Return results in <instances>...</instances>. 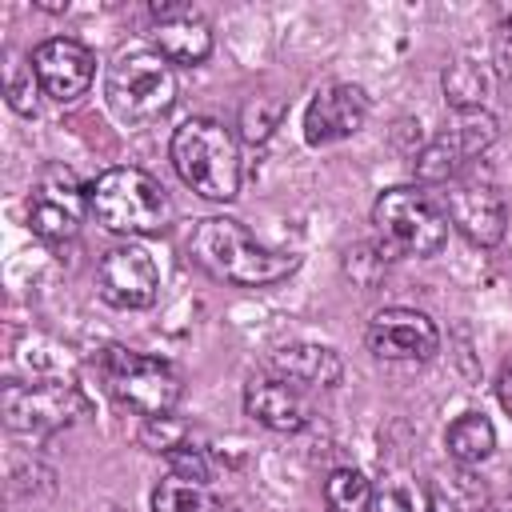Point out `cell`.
I'll use <instances>...</instances> for the list:
<instances>
[{
	"label": "cell",
	"instance_id": "28",
	"mask_svg": "<svg viewBox=\"0 0 512 512\" xmlns=\"http://www.w3.org/2000/svg\"><path fill=\"white\" fill-rule=\"evenodd\" d=\"M484 512H512V500H488Z\"/></svg>",
	"mask_w": 512,
	"mask_h": 512
},
{
	"label": "cell",
	"instance_id": "8",
	"mask_svg": "<svg viewBox=\"0 0 512 512\" xmlns=\"http://www.w3.org/2000/svg\"><path fill=\"white\" fill-rule=\"evenodd\" d=\"M0 408H4V424L12 432L52 436L84 412V396L76 392V384H64V380H32V384L8 380Z\"/></svg>",
	"mask_w": 512,
	"mask_h": 512
},
{
	"label": "cell",
	"instance_id": "7",
	"mask_svg": "<svg viewBox=\"0 0 512 512\" xmlns=\"http://www.w3.org/2000/svg\"><path fill=\"white\" fill-rule=\"evenodd\" d=\"M496 140V116L488 108H456L452 120L416 152V180L424 184H448Z\"/></svg>",
	"mask_w": 512,
	"mask_h": 512
},
{
	"label": "cell",
	"instance_id": "9",
	"mask_svg": "<svg viewBox=\"0 0 512 512\" xmlns=\"http://www.w3.org/2000/svg\"><path fill=\"white\" fill-rule=\"evenodd\" d=\"M444 216L476 248H496L508 232V208L500 188L488 176L468 168L444 184Z\"/></svg>",
	"mask_w": 512,
	"mask_h": 512
},
{
	"label": "cell",
	"instance_id": "24",
	"mask_svg": "<svg viewBox=\"0 0 512 512\" xmlns=\"http://www.w3.org/2000/svg\"><path fill=\"white\" fill-rule=\"evenodd\" d=\"M472 484H476V480H472V476H464V472H460V476H452V480L440 488V504H444L448 512H484V508H488V500H484V492H480V488H476L472 496H464Z\"/></svg>",
	"mask_w": 512,
	"mask_h": 512
},
{
	"label": "cell",
	"instance_id": "5",
	"mask_svg": "<svg viewBox=\"0 0 512 512\" xmlns=\"http://www.w3.org/2000/svg\"><path fill=\"white\" fill-rule=\"evenodd\" d=\"M372 224H376L380 240L404 256H436L448 240L444 208L416 184L384 188L372 204Z\"/></svg>",
	"mask_w": 512,
	"mask_h": 512
},
{
	"label": "cell",
	"instance_id": "17",
	"mask_svg": "<svg viewBox=\"0 0 512 512\" xmlns=\"http://www.w3.org/2000/svg\"><path fill=\"white\" fill-rule=\"evenodd\" d=\"M268 368L296 388H336L344 376V360L328 344H284L268 356Z\"/></svg>",
	"mask_w": 512,
	"mask_h": 512
},
{
	"label": "cell",
	"instance_id": "19",
	"mask_svg": "<svg viewBox=\"0 0 512 512\" xmlns=\"http://www.w3.org/2000/svg\"><path fill=\"white\" fill-rule=\"evenodd\" d=\"M152 512H212V492L200 480H184L168 472L152 488Z\"/></svg>",
	"mask_w": 512,
	"mask_h": 512
},
{
	"label": "cell",
	"instance_id": "12",
	"mask_svg": "<svg viewBox=\"0 0 512 512\" xmlns=\"http://www.w3.org/2000/svg\"><path fill=\"white\" fill-rule=\"evenodd\" d=\"M32 72H36V84L44 88L48 100L76 104L92 88L96 56L72 36H52V40L32 48Z\"/></svg>",
	"mask_w": 512,
	"mask_h": 512
},
{
	"label": "cell",
	"instance_id": "29",
	"mask_svg": "<svg viewBox=\"0 0 512 512\" xmlns=\"http://www.w3.org/2000/svg\"><path fill=\"white\" fill-rule=\"evenodd\" d=\"M504 24H508V28H512V8H508V12H504Z\"/></svg>",
	"mask_w": 512,
	"mask_h": 512
},
{
	"label": "cell",
	"instance_id": "27",
	"mask_svg": "<svg viewBox=\"0 0 512 512\" xmlns=\"http://www.w3.org/2000/svg\"><path fill=\"white\" fill-rule=\"evenodd\" d=\"M260 108H264L260 100L244 108V136H248V140H264V136L272 132V124H276V116H264Z\"/></svg>",
	"mask_w": 512,
	"mask_h": 512
},
{
	"label": "cell",
	"instance_id": "25",
	"mask_svg": "<svg viewBox=\"0 0 512 512\" xmlns=\"http://www.w3.org/2000/svg\"><path fill=\"white\" fill-rule=\"evenodd\" d=\"M32 60L24 64V60H12L8 64V104L16 108V112H32L36 108V88H32Z\"/></svg>",
	"mask_w": 512,
	"mask_h": 512
},
{
	"label": "cell",
	"instance_id": "23",
	"mask_svg": "<svg viewBox=\"0 0 512 512\" xmlns=\"http://www.w3.org/2000/svg\"><path fill=\"white\" fill-rule=\"evenodd\" d=\"M184 436H188V428H184V420H176L172 412H164V416H144V424H140V432H136L140 448H148V452H164V456H168L172 448L188 444Z\"/></svg>",
	"mask_w": 512,
	"mask_h": 512
},
{
	"label": "cell",
	"instance_id": "11",
	"mask_svg": "<svg viewBox=\"0 0 512 512\" xmlns=\"http://www.w3.org/2000/svg\"><path fill=\"white\" fill-rule=\"evenodd\" d=\"M96 284L112 308H148L160 296V268L148 248L116 244L104 252V260L96 268Z\"/></svg>",
	"mask_w": 512,
	"mask_h": 512
},
{
	"label": "cell",
	"instance_id": "3",
	"mask_svg": "<svg viewBox=\"0 0 512 512\" xmlns=\"http://www.w3.org/2000/svg\"><path fill=\"white\" fill-rule=\"evenodd\" d=\"M88 208L92 216L120 236H152L168 228L172 204L156 176L144 168H108L88 184Z\"/></svg>",
	"mask_w": 512,
	"mask_h": 512
},
{
	"label": "cell",
	"instance_id": "14",
	"mask_svg": "<svg viewBox=\"0 0 512 512\" xmlns=\"http://www.w3.org/2000/svg\"><path fill=\"white\" fill-rule=\"evenodd\" d=\"M368 120V96L356 84H328L312 96L308 112H304V140L312 148H328L340 144L348 136H356Z\"/></svg>",
	"mask_w": 512,
	"mask_h": 512
},
{
	"label": "cell",
	"instance_id": "21",
	"mask_svg": "<svg viewBox=\"0 0 512 512\" xmlns=\"http://www.w3.org/2000/svg\"><path fill=\"white\" fill-rule=\"evenodd\" d=\"M444 96L456 108H484L488 96V72L476 60H456L444 68Z\"/></svg>",
	"mask_w": 512,
	"mask_h": 512
},
{
	"label": "cell",
	"instance_id": "16",
	"mask_svg": "<svg viewBox=\"0 0 512 512\" xmlns=\"http://www.w3.org/2000/svg\"><path fill=\"white\" fill-rule=\"evenodd\" d=\"M244 412L272 428V432H300L308 424V400L300 396L296 384L280 380V376H260V380H248L244 384Z\"/></svg>",
	"mask_w": 512,
	"mask_h": 512
},
{
	"label": "cell",
	"instance_id": "1",
	"mask_svg": "<svg viewBox=\"0 0 512 512\" xmlns=\"http://www.w3.org/2000/svg\"><path fill=\"white\" fill-rule=\"evenodd\" d=\"M192 260L224 280V284H240V288H264V284H280L288 272H296V256L292 252H276L264 248L240 220L232 216H208L196 224L192 240H188Z\"/></svg>",
	"mask_w": 512,
	"mask_h": 512
},
{
	"label": "cell",
	"instance_id": "4",
	"mask_svg": "<svg viewBox=\"0 0 512 512\" xmlns=\"http://www.w3.org/2000/svg\"><path fill=\"white\" fill-rule=\"evenodd\" d=\"M176 68L156 48H128L108 64L104 96L124 124H152L176 104Z\"/></svg>",
	"mask_w": 512,
	"mask_h": 512
},
{
	"label": "cell",
	"instance_id": "18",
	"mask_svg": "<svg viewBox=\"0 0 512 512\" xmlns=\"http://www.w3.org/2000/svg\"><path fill=\"white\" fill-rule=\"evenodd\" d=\"M444 444H448V456H452L456 464L472 468V464H480V460L492 456V448H496V428H492V420L480 416V412H460V416L448 424Z\"/></svg>",
	"mask_w": 512,
	"mask_h": 512
},
{
	"label": "cell",
	"instance_id": "15",
	"mask_svg": "<svg viewBox=\"0 0 512 512\" xmlns=\"http://www.w3.org/2000/svg\"><path fill=\"white\" fill-rule=\"evenodd\" d=\"M156 16V52L172 64H200L212 52V28L204 16H196L188 4H152Z\"/></svg>",
	"mask_w": 512,
	"mask_h": 512
},
{
	"label": "cell",
	"instance_id": "6",
	"mask_svg": "<svg viewBox=\"0 0 512 512\" xmlns=\"http://www.w3.org/2000/svg\"><path fill=\"white\" fill-rule=\"evenodd\" d=\"M96 368H100L104 388L124 408H132L136 416H164L180 400V376L156 356H144V352L112 344V348L100 352Z\"/></svg>",
	"mask_w": 512,
	"mask_h": 512
},
{
	"label": "cell",
	"instance_id": "2",
	"mask_svg": "<svg viewBox=\"0 0 512 512\" xmlns=\"http://www.w3.org/2000/svg\"><path fill=\"white\" fill-rule=\"evenodd\" d=\"M168 156H172V168L176 176L200 192L204 200H236L240 196V144L232 136V128H224L220 120L212 116H192L184 120L176 132H172V144H168Z\"/></svg>",
	"mask_w": 512,
	"mask_h": 512
},
{
	"label": "cell",
	"instance_id": "20",
	"mask_svg": "<svg viewBox=\"0 0 512 512\" xmlns=\"http://www.w3.org/2000/svg\"><path fill=\"white\" fill-rule=\"evenodd\" d=\"M372 508H376V512H436L428 488H424L416 476H408V472H392V476L376 488Z\"/></svg>",
	"mask_w": 512,
	"mask_h": 512
},
{
	"label": "cell",
	"instance_id": "10",
	"mask_svg": "<svg viewBox=\"0 0 512 512\" xmlns=\"http://www.w3.org/2000/svg\"><path fill=\"white\" fill-rule=\"evenodd\" d=\"M84 212H88V188H80V180L68 168H44L28 200L32 232L40 240H68L76 236Z\"/></svg>",
	"mask_w": 512,
	"mask_h": 512
},
{
	"label": "cell",
	"instance_id": "26",
	"mask_svg": "<svg viewBox=\"0 0 512 512\" xmlns=\"http://www.w3.org/2000/svg\"><path fill=\"white\" fill-rule=\"evenodd\" d=\"M168 472H176V476H184V480L208 484V456H204L200 448H192V444H180V448L168 452Z\"/></svg>",
	"mask_w": 512,
	"mask_h": 512
},
{
	"label": "cell",
	"instance_id": "13",
	"mask_svg": "<svg viewBox=\"0 0 512 512\" xmlns=\"http://www.w3.org/2000/svg\"><path fill=\"white\" fill-rule=\"evenodd\" d=\"M364 336L380 360H432L440 348L436 324L416 308H380Z\"/></svg>",
	"mask_w": 512,
	"mask_h": 512
},
{
	"label": "cell",
	"instance_id": "22",
	"mask_svg": "<svg viewBox=\"0 0 512 512\" xmlns=\"http://www.w3.org/2000/svg\"><path fill=\"white\" fill-rule=\"evenodd\" d=\"M372 484L364 480V472L356 468H336L324 480V500L332 512H368L372 508Z\"/></svg>",
	"mask_w": 512,
	"mask_h": 512
}]
</instances>
